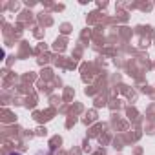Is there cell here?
Masks as SVG:
<instances>
[{"mask_svg": "<svg viewBox=\"0 0 155 155\" xmlns=\"http://www.w3.org/2000/svg\"><path fill=\"white\" fill-rule=\"evenodd\" d=\"M9 155H22V153H9Z\"/></svg>", "mask_w": 155, "mask_h": 155, "instance_id": "obj_1", "label": "cell"}]
</instances>
